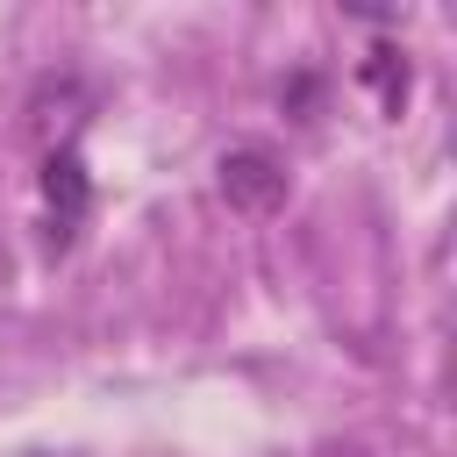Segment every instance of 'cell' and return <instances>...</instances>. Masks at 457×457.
I'll return each mask as SVG.
<instances>
[{
    "mask_svg": "<svg viewBox=\"0 0 457 457\" xmlns=\"http://www.w3.org/2000/svg\"><path fill=\"white\" fill-rule=\"evenodd\" d=\"M364 86H378V100H386V107H400V100H407V57L378 50V57L364 64Z\"/></svg>",
    "mask_w": 457,
    "mask_h": 457,
    "instance_id": "cell-3",
    "label": "cell"
},
{
    "mask_svg": "<svg viewBox=\"0 0 457 457\" xmlns=\"http://www.w3.org/2000/svg\"><path fill=\"white\" fill-rule=\"evenodd\" d=\"M43 200H50V214H57V250L71 243V228H79V214H86V171H79V157L71 150H50V164H43Z\"/></svg>",
    "mask_w": 457,
    "mask_h": 457,
    "instance_id": "cell-2",
    "label": "cell"
},
{
    "mask_svg": "<svg viewBox=\"0 0 457 457\" xmlns=\"http://www.w3.org/2000/svg\"><path fill=\"white\" fill-rule=\"evenodd\" d=\"M214 179H221V200L236 214H278L286 207V164L271 150H228L214 164Z\"/></svg>",
    "mask_w": 457,
    "mask_h": 457,
    "instance_id": "cell-1",
    "label": "cell"
}]
</instances>
